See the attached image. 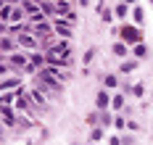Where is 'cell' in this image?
I'll use <instances>...</instances> for the list:
<instances>
[{"instance_id":"cell-1","label":"cell","mask_w":153,"mask_h":145,"mask_svg":"<svg viewBox=\"0 0 153 145\" xmlns=\"http://www.w3.org/2000/svg\"><path fill=\"white\" fill-rule=\"evenodd\" d=\"M98 106H100V108H106V106H108V95H106V92H98Z\"/></svg>"},{"instance_id":"cell-6","label":"cell","mask_w":153,"mask_h":145,"mask_svg":"<svg viewBox=\"0 0 153 145\" xmlns=\"http://www.w3.org/2000/svg\"><path fill=\"white\" fill-rule=\"evenodd\" d=\"M90 145H92V143H90Z\"/></svg>"},{"instance_id":"cell-2","label":"cell","mask_w":153,"mask_h":145,"mask_svg":"<svg viewBox=\"0 0 153 145\" xmlns=\"http://www.w3.org/2000/svg\"><path fill=\"white\" fill-rule=\"evenodd\" d=\"M111 103H114V108H122V103H124V98H122V95H116V98H114V100H111Z\"/></svg>"},{"instance_id":"cell-3","label":"cell","mask_w":153,"mask_h":145,"mask_svg":"<svg viewBox=\"0 0 153 145\" xmlns=\"http://www.w3.org/2000/svg\"><path fill=\"white\" fill-rule=\"evenodd\" d=\"M106 84H108V87H116L119 82H116V77H106Z\"/></svg>"},{"instance_id":"cell-4","label":"cell","mask_w":153,"mask_h":145,"mask_svg":"<svg viewBox=\"0 0 153 145\" xmlns=\"http://www.w3.org/2000/svg\"><path fill=\"white\" fill-rule=\"evenodd\" d=\"M100 137H103V132H100V129H92V143H95V140H100Z\"/></svg>"},{"instance_id":"cell-5","label":"cell","mask_w":153,"mask_h":145,"mask_svg":"<svg viewBox=\"0 0 153 145\" xmlns=\"http://www.w3.org/2000/svg\"><path fill=\"white\" fill-rule=\"evenodd\" d=\"M114 53L116 55H124V45H114Z\"/></svg>"}]
</instances>
